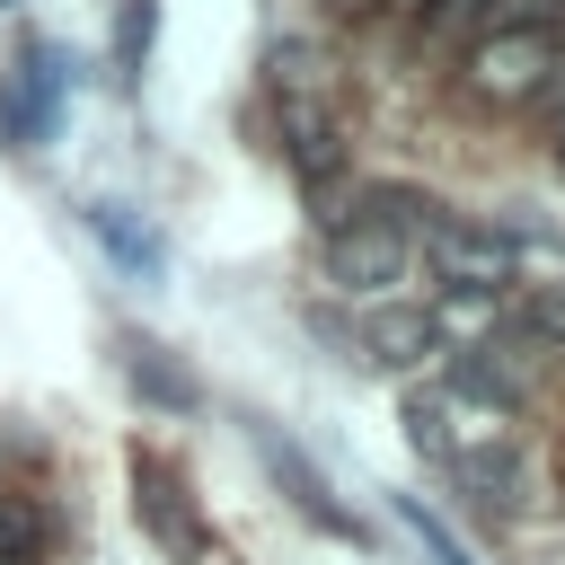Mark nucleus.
<instances>
[{
  "label": "nucleus",
  "instance_id": "0eeeda50",
  "mask_svg": "<svg viewBox=\"0 0 565 565\" xmlns=\"http://www.w3.org/2000/svg\"><path fill=\"white\" fill-rule=\"evenodd\" d=\"M97 238H106V247H115V256H124L132 274H150V238H141V230H132V221H124L115 203H97Z\"/></svg>",
  "mask_w": 565,
  "mask_h": 565
},
{
  "label": "nucleus",
  "instance_id": "423d86ee",
  "mask_svg": "<svg viewBox=\"0 0 565 565\" xmlns=\"http://www.w3.org/2000/svg\"><path fill=\"white\" fill-rule=\"evenodd\" d=\"M424 318H433V335H468V344H477V335L494 327V300H486V291H441Z\"/></svg>",
  "mask_w": 565,
  "mask_h": 565
},
{
  "label": "nucleus",
  "instance_id": "f257e3e1",
  "mask_svg": "<svg viewBox=\"0 0 565 565\" xmlns=\"http://www.w3.org/2000/svg\"><path fill=\"white\" fill-rule=\"evenodd\" d=\"M565 71V44L556 26H486L468 44V88L494 97V106H521V97H547Z\"/></svg>",
  "mask_w": 565,
  "mask_h": 565
},
{
  "label": "nucleus",
  "instance_id": "6e6552de",
  "mask_svg": "<svg viewBox=\"0 0 565 565\" xmlns=\"http://www.w3.org/2000/svg\"><path fill=\"white\" fill-rule=\"evenodd\" d=\"M530 335H547V344L565 353V282H547V291H530Z\"/></svg>",
  "mask_w": 565,
  "mask_h": 565
},
{
  "label": "nucleus",
  "instance_id": "1a4fd4ad",
  "mask_svg": "<svg viewBox=\"0 0 565 565\" xmlns=\"http://www.w3.org/2000/svg\"><path fill=\"white\" fill-rule=\"evenodd\" d=\"M18 547H26V521H18L9 503H0V556H18Z\"/></svg>",
  "mask_w": 565,
  "mask_h": 565
},
{
  "label": "nucleus",
  "instance_id": "9b49d317",
  "mask_svg": "<svg viewBox=\"0 0 565 565\" xmlns=\"http://www.w3.org/2000/svg\"><path fill=\"white\" fill-rule=\"evenodd\" d=\"M388 9H397V18H424V9H433V0H388Z\"/></svg>",
  "mask_w": 565,
  "mask_h": 565
},
{
  "label": "nucleus",
  "instance_id": "20e7f679",
  "mask_svg": "<svg viewBox=\"0 0 565 565\" xmlns=\"http://www.w3.org/2000/svg\"><path fill=\"white\" fill-rule=\"evenodd\" d=\"M274 106H282L291 159H300L309 177H327V168H335V124H327V106H309V88H300V53H274Z\"/></svg>",
  "mask_w": 565,
  "mask_h": 565
},
{
  "label": "nucleus",
  "instance_id": "9d476101",
  "mask_svg": "<svg viewBox=\"0 0 565 565\" xmlns=\"http://www.w3.org/2000/svg\"><path fill=\"white\" fill-rule=\"evenodd\" d=\"M547 97H556V168H565V71H556V88H547Z\"/></svg>",
  "mask_w": 565,
  "mask_h": 565
},
{
  "label": "nucleus",
  "instance_id": "7ed1b4c3",
  "mask_svg": "<svg viewBox=\"0 0 565 565\" xmlns=\"http://www.w3.org/2000/svg\"><path fill=\"white\" fill-rule=\"evenodd\" d=\"M433 265H441L450 291H486L494 300L521 274V238L494 230V221H433Z\"/></svg>",
  "mask_w": 565,
  "mask_h": 565
},
{
  "label": "nucleus",
  "instance_id": "39448f33",
  "mask_svg": "<svg viewBox=\"0 0 565 565\" xmlns=\"http://www.w3.org/2000/svg\"><path fill=\"white\" fill-rule=\"evenodd\" d=\"M362 344H371V362L406 371V362H424V344H433V318H424V309H380V318L362 327Z\"/></svg>",
  "mask_w": 565,
  "mask_h": 565
},
{
  "label": "nucleus",
  "instance_id": "f03ea898",
  "mask_svg": "<svg viewBox=\"0 0 565 565\" xmlns=\"http://www.w3.org/2000/svg\"><path fill=\"white\" fill-rule=\"evenodd\" d=\"M406 265H415V238L397 212L327 230V282H344V291H388V282H406Z\"/></svg>",
  "mask_w": 565,
  "mask_h": 565
}]
</instances>
